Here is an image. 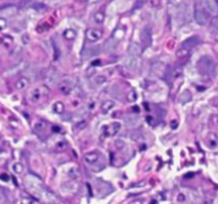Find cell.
I'll return each mask as SVG.
<instances>
[{
    "instance_id": "cell-1",
    "label": "cell",
    "mask_w": 218,
    "mask_h": 204,
    "mask_svg": "<svg viewBox=\"0 0 218 204\" xmlns=\"http://www.w3.org/2000/svg\"><path fill=\"white\" fill-rule=\"evenodd\" d=\"M198 68H199L200 72L205 75H214L215 69H216V65L213 59H211L208 56H204L199 60L198 63Z\"/></svg>"
},
{
    "instance_id": "cell-2",
    "label": "cell",
    "mask_w": 218,
    "mask_h": 204,
    "mask_svg": "<svg viewBox=\"0 0 218 204\" xmlns=\"http://www.w3.org/2000/svg\"><path fill=\"white\" fill-rule=\"evenodd\" d=\"M203 9L211 15L218 14V4L215 0H201Z\"/></svg>"
},
{
    "instance_id": "cell-3",
    "label": "cell",
    "mask_w": 218,
    "mask_h": 204,
    "mask_svg": "<svg viewBox=\"0 0 218 204\" xmlns=\"http://www.w3.org/2000/svg\"><path fill=\"white\" fill-rule=\"evenodd\" d=\"M195 20L201 26L205 25L209 20V13L204 9L197 8L195 10Z\"/></svg>"
},
{
    "instance_id": "cell-4",
    "label": "cell",
    "mask_w": 218,
    "mask_h": 204,
    "mask_svg": "<svg viewBox=\"0 0 218 204\" xmlns=\"http://www.w3.org/2000/svg\"><path fill=\"white\" fill-rule=\"evenodd\" d=\"M141 42L144 47H149L152 44V33L150 28H144L141 31Z\"/></svg>"
},
{
    "instance_id": "cell-5",
    "label": "cell",
    "mask_w": 218,
    "mask_h": 204,
    "mask_svg": "<svg viewBox=\"0 0 218 204\" xmlns=\"http://www.w3.org/2000/svg\"><path fill=\"white\" fill-rule=\"evenodd\" d=\"M58 72L56 71L55 69H53L51 71H49L47 73V76L45 77V83L47 84L48 87H53L56 84L57 82V79H58Z\"/></svg>"
},
{
    "instance_id": "cell-6",
    "label": "cell",
    "mask_w": 218,
    "mask_h": 204,
    "mask_svg": "<svg viewBox=\"0 0 218 204\" xmlns=\"http://www.w3.org/2000/svg\"><path fill=\"white\" fill-rule=\"evenodd\" d=\"M86 35H87V39L89 41H91V42H96V41H98L102 38L103 32L98 29H88Z\"/></svg>"
},
{
    "instance_id": "cell-7",
    "label": "cell",
    "mask_w": 218,
    "mask_h": 204,
    "mask_svg": "<svg viewBox=\"0 0 218 204\" xmlns=\"http://www.w3.org/2000/svg\"><path fill=\"white\" fill-rule=\"evenodd\" d=\"M121 128V124L118 122H114L112 124L108 125L107 127H105V135L108 137H112L118 134V132L120 131Z\"/></svg>"
},
{
    "instance_id": "cell-8",
    "label": "cell",
    "mask_w": 218,
    "mask_h": 204,
    "mask_svg": "<svg viewBox=\"0 0 218 204\" xmlns=\"http://www.w3.org/2000/svg\"><path fill=\"white\" fill-rule=\"evenodd\" d=\"M141 53H142V47L140 46V45H138L137 43H131V44L129 45V48H128L129 56L138 58L141 56Z\"/></svg>"
},
{
    "instance_id": "cell-9",
    "label": "cell",
    "mask_w": 218,
    "mask_h": 204,
    "mask_svg": "<svg viewBox=\"0 0 218 204\" xmlns=\"http://www.w3.org/2000/svg\"><path fill=\"white\" fill-rule=\"evenodd\" d=\"M199 43H200L199 36L195 35V36H190V38H188L187 40H185L182 45H183V47H186V48L190 49L191 47H195L196 45H198Z\"/></svg>"
},
{
    "instance_id": "cell-10",
    "label": "cell",
    "mask_w": 218,
    "mask_h": 204,
    "mask_svg": "<svg viewBox=\"0 0 218 204\" xmlns=\"http://www.w3.org/2000/svg\"><path fill=\"white\" fill-rule=\"evenodd\" d=\"M98 53H100V48H98V47H96V46L90 47V48H87L83 50V59H89V58L93 57V56L98 55Z\"/></svg>"
},
{
    "instance_id": "cell-11",
    "label": "cell",
    "mask_w": 218,
    "mask_h": 204,
    "mask_svg": "<svg viewBox=\"0 0 218 204\" xmlns=\"http://www.w3.org/2000/svg\"><path fill=\"white\" fill-rule=\"evenodd\" d=\"M165 66H166L165 63L156 61L152 64V66H151V71H152V73H154V74H161V72L165 71Z\"/></svg>"
},
{
    "instance_id": "cell-12",
    "label": "cell",
    "mask_w": 218,
    "mask_h": 204,
    "mask_svg": "<svg viewBox=\"0 0 218 204\" xmlns=\"http://www.w3.org/2000/svg\"><path fill=\"white\" fill-rule=\"evenodd\" d=\"M85 160L86 162H88V164L90 165H94L96 161L98 160V153H88L85 155Z\"/></svg>"
},
{
    "instance_id": "cell-13",
    "label": "cell",
    "mask_w": 218,
    "mask_h": 204,
    "mask_svg": "<svg viewBox=\"0 0 218 204\" xmlns=\"http://www.w3.org/2000/svg\"><path fill=\"white\" fill-rule=\"evenodd\" d=\"M190 101H191V93L189 92L188 90L184 91V92L180 95V97H179L180 104H186V103H189Z\"/></svg>"
},
{
    "instance_id": "cell-14",
    "label": "cell",
    "mask_w": 218,
    "mask_h": 204,
    "mask_svg": "<svg viewBox=\"0 0 218 204\" xmlns=\"http://www.w3.org/2000/svg\"><path fill=\"white\" fill-rule=\"evenodd\" d=\"M116 47V42L113 40V39H109L104 45V50L106 53H111L112 50H114Z\"/></svg>"
},
{
    "instance_id": "cell-15",
    "label": "cell",
    "mask_w": 218,
    "mask_h": 204,
    "mask_svg": "<svg viewBox=\"0 0 218 204\" xmlns=\"http://www.w3.org/2000/svg\"><path fill=\"white\" fill-rule=\"evenodd\" d=\"M113 107H114L113 101H105L104 103L102 104V106H101V110H102L104 113H107V112H109Z\"/></svg>"
},
{
    "instance_id": "cell-16",
    "label": "cell",
    "mask_w": 218,
    "mask_h": 204,
    "mask_svg": "<svg viewBox=\"0 0 218 204\" xmlns=\"http://www.w3.org/2000/svg\"><path fill=\"white\" fill-rule=\"evenodd\" d=\"M125 64H126L128 68H131V69H136L138 68V61H137V58L136 57H133L131 56L129 58H127L126 61H125Z\"/></svg>"
},
{
    "instance_id": "cell-17",
    "label": "cell",
    "mask_w": 218,
    "mask_h": 204,
    "mask_svg": "<svg viewBox=\"0 0 218 204\" xmlns=\"http://www.w3.org/2000/svg\"><path fill=\"white\" fill-rule=\"evenodd\" d=\"M138 122H139V119L135 116H127L125 117V123H126L128 126H136L138 125Z\"/></svg>"
},
{
    "instance_id": "cell-18",
    "label": "cell",
    "mask_w": 218,
    "mask_h": 204,
    "mask_svg": "<svg viewBox=\"0 0 218 204\" xmlns=\"http://www.w3.org/2000/svg\"><path fill=\"white\" fill-rule=\"evenodd\" d=\"M189 55V49L186 48V47H182V48L178 49L176 53V56L178 59H183V58H186L187 56Z\"/></svg>"
},
{
    "instance_id": "cell-19",
    "label": "cell",
    "mask_w": 218,
    "mask_h": 204,
    "mask_svg": "<svg viewBox=\"0 0 218 204\" xmlns=\"http://www.w3.org/2000/svg\"><path fill=\"white\" fill-rule=\"evenodd\" d=\"M29 84V81H28V79L27 78H25V77H23V78H20V79H18L17 80V82L15 83V87H16V89H25V88H27V86Z\"/></svg>"
},
{
    "instance_id": "cell-20",
    "label": "cell",
    "mask_w": 218,
    "mask_h": 204,
    "mask_svg": "<svg viewBox=\"0 0 218 204\" xmlns=\"http://www.w3.org/2000/svg\"><path fill=\"white\" fill-rule=\"evenodd\" d=\"M53 110H54V112H55V113L62 114L64 112V105L61 103V102H57V103L54 105Z\"/></svg>"
},
{
    "instance_id": "cell-21",
    "label": "cell",
    "mask_w": 218,
    "mask_h": 204,
    "mask_svg": "<svg viewBox=\"0 0 218 204\" xmlns=\"http://www.w3.org/2000/svg\"><path fill=\"white\" fill-rule=\"evenodd\" d=\"M63 36L66 39V40H74L75 36H76V32L73 29H66L64 30L63 32Z\"/></svg>"
},
{
    "instance_id": "cell-22",
    "label": "cell",
    "mask_w": 218,
    "mask_h": 204,
    "mask_svg": "<svg viewBox=\"0 0 218 204\" xmlns=\"http://www.w3.org/2000/svg\"><path fill=\"white\" fill-rule=\"evenodd\" d=\"M59 90L64 94H70L71 91H72V88L68 84H66L65 82H62V83L59 84Z\"/></svg>"
},
{
    "instance_id": "cell-23",
    "label": "cell",
    "mask_w": 218,
    "mask_h": 204,
    "mask_svg": "<svg viewBox=\"0 0 218 204\" xmlns=\"http://www.w3.org/2000/svg\"><path fill=\"white\" fill-rule=\"evenodd\" d=\"M40 98H41V92H40V90H39V89H36V90H34L33 92H32L31 101L33 102V103H36V102H38Z\"/></svg>"
},
{
    "instance_id": "cell-24",
    "label": "cell",
    "mask_w": 218,
    "mask_h": 204,
    "mask_svg": "<svg viewBox=\"0 0 218 204\" xmlns=\"http://www.w3.org/2000/svg\"><path fill=\"white\" fill-rule=\"evenodd\" d=\"M126 98H127V101H128V102H131V103H134V102L137 99V93H136L135 91H131V92L127 94Z\"/></svg>"
},
{
    "instance_id": "cell-25",
    "label": "cell",
    "mask_w": 218,
    "mask_h": 204,
    "mask_svg": "<svg viewBox=\"0 0 218 204\" xmlns=\"http://www.w3.org/2000/svg\"><path fill=\"white\" fill-rule=\"evenodd\" d=\"M104 18H105L104 14L101 13V12L95 13V15H94V19H95V21L96 23H98V24H102L103 21H104Z\"/></svg>"
},
{
    "instance_id": "cell-26",
    "label": "cell",
    "mask_w": 218,
    "mask_h": 204,
    "mask_svg": "<svg viewBox=\"0 0 218 204\" xmlns=\"http://www.w3.org/2000/svg\"><path fill=\"white\" fill-rule=\"evenodd\" d=\"M45 126H46V124H45V122H43V121H38V122L34 124V128H35L36 131H43V129L45 128Z\"/></svg>"
},
{
    "instance_id": "cell-27",
    "label": "cell",
    "mask_w": 218,
    "mask_h": 204,
    "mask_svg": "<svg viewBox=\"0 0 218 204\" xmlns=\"http://www.w3.org/2000/svg\"><path fill=\"white\" fill-rule=\"evenodd\" d=\"M13 169H14V171L16 173H21L23 172V170H24V167L21 166L20 164H15L14 167H13Z\"/></svg>"
},
{
    "instance_id": "cell-28",
    "label": "cell",
    "mask_w": 218,
    "mask_h": 204,
    "mask_svg": "<svg viewBox=\"0 0 218 204\" xmlns=\"http://www.w3.org/2000/svg\"><path fill=\"white\" fill-rule=\"evenodd\" d=\"M94 80H95V82L98 84H103L106 82V78H105L104 76H98Z\"/></svg>"
},
{
    "instance_id": "cell-29",
    "label": "cell",
    "mask_w": 218,
    "mask_h": 204,
    "mask_svg": "<svg viewBox=\"0 0 218 204\" xmlns=\"http://www.w3.org/2000/svg\"><path fill=\"white\" fill-rule=\"evenodd\" d=\"M70 176L72 177V179H77V177L79 176L78 170H77V169H72V170L70 171Z\"/></svg>"
},
{
    "instance_id": "cell-30",
    "label": "cell",
    "mask_w": 218,
    "mask_h": 204,
    "mask_svg": "<svg viewBox=\"0 0 218 204\" xmlns=\"http://www.w3.org/2000/svg\"><path fill=\"white\" fill-rule=\"evenodd\" d=\"M148 0H136V3H135V9H139L143 6Z\"/></svg>"
},
{
    "instance_id": "cell-31",
    "label": "cell",
    "mask_w": 218,
    "mask_h": 204,
    "mask_svg": "<svg viewBox=\"0 0 218 204\" xmlns=\"http://www.w3.org/2000/svg\"><path fill=\"white\" fill-rule=\"evenodd\" d=\"M211 27L218 30V17H215L214 19H212V21H211Z\"/></svg>"
},
{
    "instance_id": "cell-32",
    "label": "cell",
    "mask_w": 218,
    "mask_h": 204,
    "mask_svg": "<svg viewBox=\"0 0 218 204\" xmlns=\"http://www.w3.org/2000/svg\"><path fill=\"white\" fill-rule=\"evenodd\" d=\"M66 147V143L65 142H59L57 145H56V149L58 150V151H62V150H64Z\"/></svg>"
},
{
    "instance_id": "cell-33",
    "label": "cell",
    "mask_w": 218,
    "mask_h": 204,
    "mask_svg": "<svg viewBox=\"0 0 218 204\" xmlns=\"http://www.w3.org/2000/svg\"><path fill=\"white\" fill-rule=\"evenodd\" d=\"M86 125H87V123H86L85 121H81L80 123H77V124L75 125V128L81 129V128H83V127H86Z\"/></svg>"
},
{
    "instance_id": "cell-34",
    "label": "cell",
    "mask_w": 218,
    "mask_h": 204,
    "mask_svg": "<svg viewBox=\"0 0 218 204\" xmlns=\"http://www.w3.org/2000/svg\"><path fill=\"white\" fill-rule=\"evenodd\" d=\"M116 145L119 147V149H122V147H124V142H123L122 140H120V139H119V140L116 141Z\"/></svg>"
},
{
    "instance_id": "cell-35",
    "label": "cell",
    "mask_w": 218,
    "mask_h": 204,
    "mask_svg": "<svg viewBox=\"0 0 218 204\" xmlns=\"http://www.w3.org/2000/svg\"><path fill=\"white\" fill-rule=\"evenodd\" d=\"M6 26V21L3 18H0V29H3Z\"/></svg>"
},
{
    "instance_id": "cell-36",
    "label": "cell",
    "mask_w": 218,
    "mask_h": 204,
    "mask_svg": "<svg viewBox=\"0 0 218 204\" xmlns=\"http://www.w3.org/2000/svg\"><path fill=\"white\" fill-rule=\"evenodd\" d=\"M139 137H140V134L138 133V132H136V133H134L133 135H131V139H133V140H138Z\"/></svg>"
},
{
    "instance_id": "cell-37",
    "label": "cell",
    "mask_w": 218,
    "mask_h": 204,
    "mask_svg": "<svg viewBox=\"0 0 218 204\" xmlns=\"http://www.w3.org/2000/svg\"><path fill=\"white\" fill-rule=\"evenodd\" d=\"M168 1L172 4H180L181 2H182V0H168Z\"/></svg>"
},
{
    "instance_id": "cell-38",
    "label": "cell",
    "mask_w": 218,
    "mask_h": 204,
    "mask_svg": "<svg viewBox=\"0 0 218 204\" xmlns=\"http://www.w3.org/2000/svg\"><path fill=\"white\" fill-rule=\"evenodd\" d=\"M184 198H185V197L183 196L182 194L179 195V196H178V201H179V202H183V201H184Z\"/></svg>"
},
{
    "instance_id": "cell-39",
    "label": "cell",
    "mask_w": 218,
    "mask_h": 204,
    "mask_svg": "<svg viewBox=\"0 0 218 204\" xmlns=\"http://www.w3.org/2000/svg\"><path fill=\"white\" fill-rule=\"evenodd\" d=\"M171 127L173 129H176V127H178V122H176V121H172V122H171Z\"/></svg>"
},
{
    "instance_id": "cell-40",
    "label": "cell",
    "mask_w": 218,
    "mask_h": 204,
    "mask_svg": "<svg viewBox=\"0 0 218 204\" xmlns=\"http://www.w3.org/2000/svg\"><path fill=\"white\" fill-rule=\"evenodd\" d=\"M100 64H101L100 60H96V61H94L93 63H92V65H100Z\"/></svg>"
},
{
    "instance_id": "cell-41",
    "label": "cell",
    "mask_w": 218,
    "mask_h": 204,
    "mask_svg": "<svg viewBox=\"0 0 218 204\" xmlns=\"http://www.w3.org/2000/svg\"><path fill=\"white\" fill-rule=\"evenodd\" d=\"M53 129H54V132H55V133H57V132H59V127H56V126H53Z\"/></svg>"
},
{
    "instance_id": "cell-42",
    "label": "cell",
    "mask_w": 218,
    "mask_h": 204,
    "mask_svg": "<svg viewBox=\"0 0 218 204\" xmlns=\"http://www.w3.org/2000/svg\"><path fill=\"white\" fill-rule=\"evenodd\" d=\"M80 1H83V2H86V1H88V0H80Z\"/></svg>"
}]
</instances>
